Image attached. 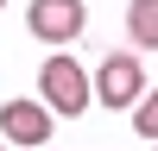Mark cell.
I'll return each mask as SVG.
<instances>
[{
    "mask_svg": "<svg viewBox=\"0 0 158 151\" xmlns=\"http://www.w3.org/2000/svg\"><path fill=\"white\" fill-rule=\"evenodd\" d=\"M0 138L38 151L51 138V107H44V101H6V107H0Z\"/></svg>",
    "mask_w": 158,
    "mask_h": 151,
    "instance_id": "3",
    "label": "cell"
},
{
    "mask_svg": "<svg viewBox=\"0 0 158 151\" xmlns=\"http://www.w3.org/2000/svg\"><path fill=\"white\" fill-rule=\"evenodd\" d=\"M133 132H139V138H152V132H158V101H152V95H146V101H133Z\"/></svg>",
    "mask_w": 158,
    "mask_h": 151,
    "instance_id": "6",
    "label": "cell"
},
{
    "mask_svg": "<svg viewBox=\"0 0 158 151\" xmlns=\"http://www.w3.org/2000/svg\"><path fill=\"white\" fill-rule=\"evenodd\" d=\"M38 151H57V145H38Z\"/></svg>",
    "mask_w": 158,
    "mask_h": 151,
    "instance_id": "7",
    "label": "cell"
},
{
    "mask_svg": "<svg viewBox=\"0 0 158 151\" xmlns=\"http://www.w3.org/2000/svg\"><path fill=\"white\" fill-rule=\"evenodd\" d=\"M139 88H146V69H139L133 57H108V63L95 69V95H101V107H133Z\"/></svg>",
    "mask_w": 158,
    "mask_h": 151,
    "instance_id": "4",
    "label": "cell"
},
{
    "mask_svg": "<svg viewBox=\"0 0 158 151\" xmlns=\"http://www.w3.org/2000/svg\"><path fill=\"white\" fill-rule=\"evenodd\" d=\"M0 151H6V145H0Z\"/></svg>",
    "mask_w": 158,
    "mask_h": 151,
    "instance_id": "9",
    "label": "cell"
},
{
    "mask_svg": "<svg viewBox=\"0 0 158 151\" xmlns=\"http://www.w3.org/2000/svg\"><path fill=\"white\" fill-rule=\"evenodd\" d=\"M82 19H89L82 0H32V6H25V25H32V38H44V44L82 38Z\"/></svg>",
    "mask_w": 158,
    "mask_h": 151,
    "instance_id": "2",
    "label": "cell"
},
{
    "mask_svg": "<svg viewBox=\"0 0 158 151\" xmlns=\"http://www.w3.org/2000/svg\"><path fill=\"white\" fill-rule=\"evenodd\" d=\"M38 88H44V107H51V113H82V107H89V69H82L76 57H44Z\"/></svg>",
    "mask_w": 158,
    "mask_h": 151,
    "instance_id": "1",
    "label": "cell"
},
{
    "mask_svg": "<svg viewBox=\"0 0 158 151\" xmlns=\"http://www.w3.org/2000/svg\"><path fill=\"white\" fill-rule=\"evenodd\" d=\"M127 32H133V44H158V0H133L127 6Z\"/></svg>",
    "mask_w": 158,
    "mask_h": 151,
    "instance_id": "5",
    "label": "cell"
},
{
    "mask_svg": "<svg viewBox=\"0 0 158 151\" xmlns=\"http://www.w3.org/2000/svg\"><path fill=\"white\" fill-rule=\"evenodd\" d=\"M0 6H6V0H0Z\"/></svg>",
    "mask_w": 158,
    "mask_h": 151,
    "instance_id": "8",
    "label": "cell"
}]
</instances>
